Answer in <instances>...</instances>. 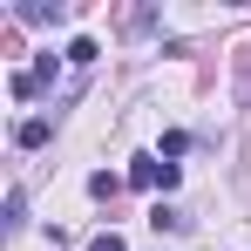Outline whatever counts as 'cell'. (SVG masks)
Instances as JSON below:
<instances>
[{"label":"cell","mask_w":251,"mask_h":251,"mask_svg":"<svg viewBox=\"0 0 251 251\" xmlns=\"http://www.w3.org/2000/svg\"><path fill=\"white\" fill-rule=\"evenodd\" d=\"M88 251H129V245L116 238V231H102V238H88Z\"/></svg>","instance_id":"5"},{"label":"cell","mask_w":251,"mask_h":251,"mask_svg":"<svg viewBox=\"0 0 251 251\" xmlns=\"http://www.w3.org/2000/svg\"><path fill=\"white\" fill-rule=\"evenodd\" d=\"M129 183H136V190H176V163L136 156V163H129Z\"/></svg>","instance_id":"1"},{"label":"cell","mask_w":251,"mask_h":251,"mask_svg":"<svg viewBox=\"0 0 251 251\" xmlns=\"http://www.w3.org/2000/svg\"><path fill=\"white\" fill-rule=\"evenodd\" d=\"M150 224H156V231H190V217H183V210H170V204L150 210Z\"/></svg>","instance_id":"3"},{"label":"cell","mask_w":251,"mask_h":251,"mask_svg":"<svg viewBox=\"0 0 251 251\" xmlns=\"http://www.w3.org/2000/svg\"><path fill=\"white\" fill-rule=\"evenodd\" d=\"M48 136H54V123H48V116H27V123L14 129V143H21V150H41Z\"/></svg>","instance_id":"2"},{"label":"cell","mask_w":251,"mask_h":251,"mask_svg":"<svg viewBox=\"0 0 251 251\" xmlns=\"http://www.w3.org/2000/svg\"><path fill=\"white\" fill-rule=\"evenodd\" d=\"M95 54H102V48L88 41V34H82V41H68V61H75V68H88V61H95Z\"/></svg>","instance_id":"4"}]
</instances>
